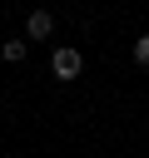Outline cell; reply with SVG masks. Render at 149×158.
<instances>
[{"label":"cell","mask_w":149,"mask_h":158,"mask_svg":"<svg viewBox=\"0 0 149 158\" xmlns=\"http://www.w3.org/2000/svg\"><path fill=\"white\" fill-rule=\"evenodd\" d=\"M0 44H5V40H0Z\"/></svg>","instance_id":"5b68a950"},{"label":"cell","mask_w":149,"mask_h":158,"mask_svg":"<svg viewBox=\"0 0 149 158\" xmlns=\"http://www.w3.org/2000/svg\"><path fill=\"white\" fill-rule=\"evenodd\" d=\"M79 64H84V59H79V49H74V44H60V49L50 54L55 79H74V74H79Z\"/></svg>","instance_id":"6da1fadb"},{"label":"cell","mask_w":149,"mask_h":158,"mask_svg":"<svg viewBox=\"0 0 149 158\" xmlns=\"http://www.w3.org/2000/svg\"><path fill=\"white\" fill-rule=\"evenodd\" d=\"M25 35H30V40H50V35H55V15H50V10H30Z\"/></svg>","instance_id":"7a4b0ae2"},{"label":"cell","mask_w":149,"mask_h":158,"mask_svg":"<svg viewBox=\"0 0 149 158\" xmlns=\"http://www.w3.org/2000/svg\"><path fill=\"white\" fill-rule=\"evenodd\" d=\"M25 49H30L25 40H5V44H0V54H5V64H20V59H25Z\"/></svg>","instance_id":"3957f363"},{"label":"cell","mask_w":149,"mask_h":158,"mask_svg":"<svg viewBox=\"0 0 149 158\" xmlns=\"http://www.w3.org/2000/svg\"><path fill=\"white\" fill-rule=\"evenodd\" d=\"M134 59H139V64H149V35H139V40H134Z\"/></svg>","instance_id":"277c9868"}]
</instances>
